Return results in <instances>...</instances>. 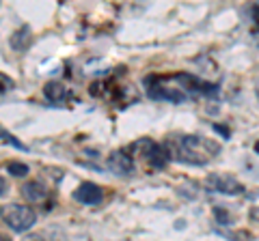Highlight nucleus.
Here are the masks:
<instances>
[{
	"label": "nucleus",
	"mask_w": 259,
	"mask_h": 241,
	"mask_svg": "<svg viewBox=\"0 0 259 241\" xmlns=\"http://www.w3.org/2000/svg\"><path fill=\"white\" fill-rule=\"evenodd\" d=\"M30 43V28L28 26H22L13 33L11 37V47H15V50H26V45Z\"/></svg>",
	"instance_id": "obj_9"
},
{
	"label": "nucleus",
	"mask_w": 259,
	"mask_h": 241,
	"mask_svg": "<svg viewBox=\"0 0 259 241\" xmlns=\"http://www.w3.org/2000/svg\"><path fill=\"white\" fill-rule=\"evenodd\" d=\"M205 188L209 192H218V194H225V196H240L244 192V186L229 174H209L205 181Z\"/></svg>",
	"instance_id": "obj_3"
},
{
	"label": "nucleus",
	"mask_w": 259,
	"mask_h": 241,
	"mask_svg": "<svg viewBox=\"0 0 259 241\" xmlns=\"http://www.w3.org/2000/svg\"><path fill=\"white\" fill-rule=\"evenodd\" d=\"M44 95H46L48 101H52V103H63L65 99L69 97V91H67V88H65V84H61V82H48L46 88H44Z\"/></svg>",
	"instance_id": "obj_8"
},
{
	"label": "nucleus",
	"mask_w": 259,
	"mask_h": 241,
	"mask_svg": "<svg viewBox=\"0 0 259 241\" xmlns=\"http://www.w3.org/2000/svg\"><path fill=\"white\" fill-rule=\"evenodd\" d=\"M7 172L13 174V176H26L28 174V166L22 164V162H9L7 164Z\"/></svg>",
	"instance_id": "obj_11"
},
{
	"label": "nucleus",
	"mask_w": 259,
	"mask_h": 241,
	"mask_svg": "<svg viewBox=\"0 0 259 241\" xmlns=\"http://www.w3.org/2000/svg\"><path fill=\"white\" fill-rule=\"evenodd\" d=\"M205 138H197V136H184L177 140V157L186 164H194V166H203L207 164V157L199 153V147H203Z\"/></svg>",
	"instance_id": "obj_2"
},
{
	"label": "nucleus",
	"mask_w": 259,
	"mask_h": 241,
	"mask_svg": "<svg viewBox=\"0 0 259 241\" xmlns=\"http://www.w3.org/2000/svg\"><path fill=\"white\" fill-rule=\"evenodd\" d=\"M139 149H143V157L149 162V166L153 168H164L171 159V151L164 144H158V142H151V140H143L136 144Z\"/></svg>",
	"instance_id": "obj_4"
},
{
	"label": "nucleus",
	"mask_w": 259,
	"mask_h": 241,
	"mask_svg": "<svg viewBox=\"0 0 259 241\" xmlns=\"http://www.w3.org/2000/svg\"><path fill=\"white\" fill-rule=\"evenodd\" d=\"M214 218L223 224V226H227V224H231V215H229V211H227L225 207H216L214 209Z\"/></svg>",
	"instance_id": "obj_12"
},
{
	"label": "nucleus",
	"mask_w": 259,
	"mask_h": 241,
	"mask_svg": "<svg viewBox=\"0 0 259 241\" xmlns=\"http://www.w3.org/2000/svg\"><path fill=\"white\" fill-rule=\"evenodd\" d=\"M0 241H11V239L7 237V235H0Z\"/></svg>",
	"instance_id": "obj_17"
},
{
	"label": "nucleus",
	"mask_w": 259,
	"mask_h": 241,
	"mask_svg": "<svg viewBox=\"0 0 259 241\" xmlns=\"http://www.w3.org/2000/svg\"><path fill=\"white\" fill-rule=\"evenodd\" d=\"M74 198L82 205H97V203H102L104 192L100 186H95V183H82V186L74 192Z\"/></svg>",
	"instance_id": "obj_6"
},
{
	"label": "nucleus",
	"mask_w": 259,
	"mask_h": 241,
	"mask_svg": "<svg viewBox=\"0 0 259 241\" xmlns=\"http://www.w3.org/2000/svg\"><path fill=\"white\" fill-rule=\"evenodd\" d=\"M5 194H7V181L0 176V198H3Z\"/></svg>",
	"instance_id": "obj_14"
},
{
	"label": "nucleus",
	"mask_w": 259,
	"mask_h": 241,
	"mask_svg": "<svg viewBox=\"0 0 259 241\" xmlns=\"http://www.w3.org/2000/svg\"><path fill=\"white\" fill-rule=\"evenodd\" d=\"M22 196L26 198L28 203H44L46 196H48V192H46V188L39 181H28L26 186L22 188Z\"/></svg>",
	"instance_id": "obj_7"
},
{
	"label": "nucleus",
	"mask_w": 259,
	"mask_h": 241,
	"mask_svg": "<svg viewBox=\"0 0 259 241\" xmlns=\"http://www.w3.org/2000/svg\"><path fill=\"white\" fill-rule=\"evenodd\" d=\"M15 86V82L9 78V76H5V74H0V93H7V91H11V88Z\"/></svg>",
	"instance_id": "obj_13"
},
{
	"label": "nucleus",
	"mask_w": 259,
	"mask_h": 241,
	"mask_svg": "<svg viewBox=\"0 0 259 241\" xmlns=\"http://www.w3.org/2000/svg\"><path fill=\"white\" fill-rule=\"evenodd\" d=\"M108 168L119 176H130L134 172V162L125 151H115V153H110V157H108Z\"/></svg>",
	"instance_id": "obj_5"
},
{
	"label": "nucleus",
	"mask_w": 259,
	"mask_h": 241,
	"mask_svg": "<svg viewBox=\"0 0 259 241\" xmlns=\"http://www.w3.org/2000/svg\"><path fill=\"white\" fill-rule=\"evenodd\" d=\"M24 241H48V239H44L41 235H28V237H24Z\"/></svg>",
	"instance_id": "obj_15"
},
{
	"label": "nucleus",
	"mask_w": 259,
	"mask_h": 241,
	"mask_svg": "<svg viewBox=\"0 0 259 241\" xmlns=\"http://www.w3.org/2000/svg\"><path fill=\"white\" fill-rule=\"evenodd\" d=\"M0 218L3 222L15 232H26L30 226H35L37 222V213L32 211L30 207L26 205H18V203H11V205H5L0 209Z\"/></svg>",
	"instance_id": "obj_1"
},
{
	"label": "nucleus",
	"mask_w": 259,
	"mask_h": 241,
	"mask_svg": "<svg viewBox=\"0 0 259 241\" xmlns=\"http://www.w3.org/2000/svg\"><path fill=\"white\" fill-rule=\"evenodd\" d=\"M0 138H3V142H7V144H11V147H15L18 151H28V147L24 142H20L18 138H15L13 134H9L5 130V127H0Z\"/></svg>",
	"instance_id": "obj_10"
},
{
	"label": "nucleus",
	"mask_w": 259,
	"mask_h": 241,
	"mask_svg": "<svg viewBox=\"0 0 259 241\" xmlns=\"http://www.w3.org/2000/svg\"><path fill=\"white\" fill-rule=\"evenodd\" d=\"M214 130H216V132H221V134L225 136V138H227V136H229V132H227V127H221V125H214Z\"/></svg>",
	"instance_id": "obj_16"
},
{
	"label": "nucleus",
	"mask_w": 259,
	"mask_h": 241,
	"mask_svg": "<svg viewBox=\"0 0 259 241\" xmlns=\"http://www.w3.org/2000/svg\"><path fill=\"white\" fill-rule=\"evenodd\" d=\"M255 153H259V140L255 142Z\"/></svg>",
	"instance_id": "obj_18"
}]
</instances>
